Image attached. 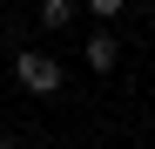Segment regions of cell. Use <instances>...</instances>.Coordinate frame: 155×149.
Here are the masks:
<instances>
[{"label": "cell", "mask_w": 155, "mask_h": 149, "mask_svg": "<svg viewBox=\"0 0 155 149\" xmlns=\"http://www.w3.org/2000/svg\"><path fill=\"white\" fill-rule=\"evenodd\" d=\"M14 81L27 88V95H61L68 68H61L54 54H41V47H27V54H14Z\"/></svg>", "instance_id": "6da1fadb"}, {"label": "cell", "mask_w": 155, "mask_h": 149, "mask_svg": "<svg viewBox=\"0 0 155 149\" xmlns=\"http://www.w3.org/2000/svg\"><path fill=\"white\" fill-rule=\"evenodd\" d=\"M81 61H88L94 74H108V68L121 61V41H115L108 27H94V34H88V47H81Z\"/></svg>", "instance_id": "7a4b0ae2"}, {"label": "cell", "mask_w": 155, "mask_h": 149, "mask_svg": "<svg viewBox=\"0 0 155 149\" xmlns=\"http://www.w3.org/2000/svg\"><path fill=\"white\" fill-rule=\"evenodd\" d=\"M41 27H74V0H41Z\"/></svg>", "instance_id": "3957f363"}, {"label": "cell", "mask_w": 155, "mask_h": 149, "mask_svg": "<svg viewBox=\"0 0 155 149\" xmlns=\"http://www.w3.org/2000/svg\"><path fill=\"white\" fill-rule=\"evenodd\" d=\"M0 149H20V136H0Z\"/></svg>", "instance_id": "277c9868"}]
</instances>
